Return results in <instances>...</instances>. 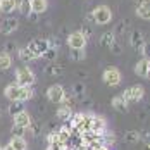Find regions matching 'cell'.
I'll use <instances>...</instances> for the list:
<instances>
[{
    "mask_svg": "<svg viewBox=\"0 0 150 150\" xmlns=\"http://www.w3.org/2000/svg\"><path fill=\"white\" fill-rule=\"evenodd\" d=\"M4 95L11 102H26L33 97V88L17 85V83H11V85H7L4 88Z\"/></svg>",
    "mask_w": 150,
    "mask_h": 150,
    "instance_id": "6da1fadb",
    "label": "cell"
},
{
    "mask_svg": "<svg viewBox=\"0 0 150 150\" xmlns=\"http://www.w3.org/2000/svg\"><path fill=\"white\" fill-rule=\"evenodd\" d=\"M129 45L135 48L138 54H142L143 57H149V45H147V40H145V35L142 30H135L129 35Z\"/></svg>",
    "mask_w": 150,
    "mask_h": 150,
    "instance_id": "7a4b0ae2",
    "label": "cell"
},
{
    "mask_svg": "<svg viewBox=\"0 0 150 150\" xmlns=\"http://www.w3.org/2000/svg\"><path fill=\"white\" fill-rule=\"evenodd\" d=\"M36 81V76L33 73L30 66H19L16 69V83L23 85V86H33Z\"/></svg>",
    "mask_w": 150,
    "mask_h": 150,
    "instance_id": "3957f363",
    "label": "cell"
},
{
    "mask_svg": "<svg viewBox=\"0 0 150 150\" xmlns=\"http://www.w3.org/2000/svg\"><path fill=\"white\" fill-rule=\"evenodd\" d=\"M90 14H91V21H93L95 24H100V26L109 24V23L112 21V11H110L107 5H98V7H95L93 12H90Z\"/></svg>",
    "mask_w": 150,
    "mask_h": 150,
    "instance_id": "277c9868",
    "label": "cell"
},
{
    "mask_svg": "<svg viewBox=\"0 0 150 150\" xmlns=\"http://www.w3.org/2000/svg\"><path fill=\"white\" fill-rule=\"evenodd\" d=\"M26 47H28V50H30L31 54L35 55V59H40V57H43V54L50 48V42L47 38H33Z\"/></svg>",
    "mask_w": 150,
    "mask_h": 150,
    "instance_id": "5b68a950",
    "label": "cell"
},
{
    "mask_svg": "<svg viewBox=\"0 0 150 150\" xmlns=\"http://www.w3.org/2000/svg\"><path fill=\"white\" fill-rule=\"evenodd\" d=\"M121 79H122V74H121L119 69L114 67V66L105 67L104 73H102V81L107 86H117V85H121Z\"/></svg>",
    "mask_w": 150,
    "mask_h": 150,
    "instance_id": "8992f818",
    "label": "cell"
},
{
    "mask_svg": "<svg viewBox=\"0 0 150 150\" xmlns=\"http://www.w3.org/2000/svg\"><path fill=\"white\" fill-rule=\"evenodd\" d=\"M122 98L128 102V104H135V102H140L145 95V88L142 85H133V86H128L126 90L121 93Z\"/></svg>",
    "mask_w": 150,
    "mask_h": 150,
    "instance_id": "52a82bcc",
    "label": "cell"
},
{
    "mask_svg": "<svg viewBox=\"0 0 150 150\" xmlns=\"http://www.w3.org/2000/svg\"><path fill=\"white\" fill-rule=\"evenodd\" d=\"M47 98L54 104H62L66 98V90L62 85H52L47 88Z\"/></svg>",
    "mask_w": 150,
    "mask_h": 150,
    "instance_id": "ba28073f",
    "label": "cell"
},
{
    "mask_svg": "<svg viewBox=\"0 0 150 150\" xmlns=\"http://www.w3.org/2000/svg\"><path fill=\"white\" fill-rule=\"evenodd\" d=\"M19 28V19H16L12 16H5L0 19V33L2 35H11Z\"/></svg>",
    "mask_w": 150,
    "mask_h": 150,
    "instance_id": "9c48e42d",
    "label": "cell"
},
{
    "mask_svg": "<svg viewBox=\"0 0 150 150\" xmlns=\"http://www.w3.org/2000/svg\"><path fill=\"white\" fill-rule=\"evenodd\" d=\"M86 38L83 36V33L78 30V31H73L69 36H67V45L69 48H85L86 47Z\"/></svg>",
    "mask_w": 150,
    "mask_h": 150,
    "instance_id": "30bf717a",
    "label": "cell"
},
{
    "mask_svg": "<svg viewBox=\"0 0 150 150\" xmlns=\"http://www.w3.org/2000/svg\"><path fill=\"white\" fill-rule=\"evenodd\" d=\"M31 124V116L30 112L24 109V110H21L19 114H16L12 116V126H17V128H24V129H28Z\"/></svg>",
    "mask_w": 150,
    "mask_h": 150,
    "instance_id": "8fae6325",
    "label": "cell"
},
{
    "mask_svg": "<svg viewBox=\"0 0 150 150\" xmlns=\"http://www.w3.org/2000/svg\"><path fill=\"white\" fill-rule=\"evenodd\" d=\"M135 73H136V76H140V78H143V79L149 78V74H150V60H149V57H142V59L136 62Z\"/></svg>",
    "mask_w": 150,
    "mask_h": 150,
    "instance_id": "7c38bea8",
    "label": "cell"
},
{
    "mask_svg": "<svg viewBox=\"0 0 150 150\" xmlns=\"http://www.w3.org/2000/svg\"><path fill=\"white\" fill-rule=\"evenodd\" d=\"M43 71H45L47 76H62V73L66 71V66L54 60V62H48V64H47Z\"/></svg>",
    "mask_w": 150,
    "mask_h": 150,
    "instance_id": "4fadbf2b",
    "label": "cell"
},
{
    "mask_svg": "<svg viewBox=\"0 0 150 150\" xmlns=\"http://www.w3.org/2000/svg\"><path fill=\"white\" fill-rule=\"evenodd\" d=\"M30 2V9L31 12L35 14H43L47 9H48V0H28Z\"/></svg>",
    "mask_w": 150,
    "mask_h": 150,
    "instance_id": "5bb4252c",
    "label": "cell"
},
{
    "mask_svg": "<svg viewBox=\"0 0 150 150\" xmlns=\"http://www.w3.org/2000/svg\"><path fill=\"white\" fill-rule=\"evenodd\" d=\"M110 104H112V107H114L117 112H126V110L129 109V104L122 98V95H116V97H112Z\"/></svg>",
    "mask_w": 150,
    "mask_h": 150,
    "instance_id": "9a60e30c",
    "label": "cell"
},
{
    "mask_svg": "<svg viewBox=\"0 0 150 150\" xmlns=\"http://www.w3.org/2000/svg\"><path fill=\"white\" fill-rule=\"evenodd\" d=\"M17 7V0H0V14H12Z\"/></svg>",
    "mask_w": 150,
    "mask_h": 150,
    "instance_id": "2e32d148",
    "label": "cell"
},
{
    "mask_svg": "<svg viewBox=\"0 0 150 150\" xmlns=\"http://www.w3.org/2000/svg\"><path fill=\"white\" fill-rule=\"evenodd\" d=\"M55 116H57L60 121H69L71 119V116H73V109H71V105L60 104V107L57 109V112H55Z\"/></svg>",
    "mask_w": 150,
    "mask_h": 150,
    "instance_id": "e0dca14e",
    "label": "cell"
},
{
    "mask_svg": "<svg viewBox=\"0 0 150 150\" xmlns=\"http://www.w3.org/2000/svg\"><path fill=\"white\" fill-rule=\"evenodd\" d=\"M9 145L14 150H28V142H26L24 136H12Z\"/></svg>",
    "mask_w": 150,
    "mask_h": 150,
    "instance_id": "ac0fdd59",
    "label": "cell"
},
{
    "mask_svg": "<svg viewBox=\"0 0 150 150\" xmlns=\"http://www.w3.org/2000/svg\"><path fill=\"white\" fill-rule=\"evenodd\" d=\"M129 26H131V23L128 21V19H122L121 23H117L116 24V28H114V36L117 38V36H122V35H126L128 31H129Z\"/></svg>",
    "mask_w": 150,
    "mask_h": 150,
    "instance_id": "d6986e66",
    "label": "cell"
},
{
    "mask_svg": "<svg viewBox=\"0 0 150 150\" xmlns=\"http://www.w3.org/2000/svg\"><path fill=\"white\" fill-rule=\"evenodd\" d=\"M136 16L143 21H149L150 19V4H138L136 5Z\"/></svg>",
    "mask_w": 150,
    "mask_h": 150,
    "instance_id": "ffe728a7",
    "label": "cell"
},
{
    "mask_svg": "<svg viewBox=\"0 0 150 150\" xmlns=\"http://www.w3.org/2000/svg\"><path fill=\"white\" fill-rule=\"evenodd\" d=\"M116 40V36H114V33L112 31H105L100 35V40H98V45L104 47V48H109V47L112 45V42Z\"/></svg>",
    "mask_w": 150,
    "mask_h": 150,
    "instance_id": "44dd1931",
    "label": "cell"
},
{
    "mask_svg": "<svg viewBox=\"0 0 150 150\" xmlns=\"http://www.w3.org/2000/svg\"><path fill=\"white\" fill-rule=\"evenodd\" d=\"M12 67V55L7 52H0V71H7Z\"/></svg>",
    "mask_w": 150,
    "mask_h": 150,
    "instance_id": "7402d4cb",
    "label": "cell"
},
{
    "mask_svg": "<svg viewBox=\"0 0 150 150\" xmlns=\"http://www.w3.org/2000/svg\"><path fill=\"white\" fill-rule=\"evenodd\" d=\"M85 57H86L85 48H69V59L73 62H81L85 60Z\"/></svg>",
    "mask_w": 150,
    "mask_h": 150,
    "instance_id": "603a6c76",
    "label": "cell"
},
{
    "mask_svg": "<svg viewBox=\"0 0 150 150\" xmlns=\"http://www.w3.org/2000/svg\"><path fill=\"white\" fill-rule=\"evenodd\" d=\"M140 140H142V135H140V131H136V129H129V131L124 133V142L129 143V145H135Z\"/></svg>",
    "mask_w": 150,
    "mask_h": 150,
    "instance_id": "cb8c5ba5",
    "label": "cell"
},
{
    "mask_svg": "<svg viewBox=\"0 0 150 150\" xmlns=\"http://www.w3.org/2000/svg\"><path fill=\"white\" fill-rule=\"evenodd\" d=\"M19 12L23 16H28L31 12V9H30V2L28 0H17V7H16Z\"/></svg>",
    "mask_w": 150,
    "mask_h": 150,
    "instance_id": "d4e9b609",
    "label": "cell"
},
{
    "mask_svg": "<svg viewBox=\"0 0 150 150\" xmlns=\"http://www.w3.org/2000/svg\"><path fill=\"white\" fill-rule=\"evenodd\" d=\"M19 57H21V60H23V62H31V60H35V55H33L30 50H28V47L19 48Z\"/></svg>",
    "mask_w": 150,
    "mask_h": 150,
    "instance_id": "484cf974",
    "label": "cell"
},
{
    "mask_svg": "<svg viewBox=\"0 0 150 150\" xmlns=\"http://www.w3.org/2000/svg\"><path fill=\"white\" fill-rule=\"evenodd\" d=\"M85 85L83 83H74L73 85V95H74L76 98H83L85 97Z\"/></svg>",
    "mask_w": 150,
    "mask_h": 150,
    "instance_id": "4316f807",
    "label": "cell"
},
{
    "mask_svg": "<svg viewBox=\"0 0 150 150\" xmlns=\"http://www.w3.org/2000/svg\"><path fill=\"white\" fill-rule=\"evenodd\" d=\"M21 110H24V105H23V102H12V104L9 105V114H11V116L19 114Z\"/></svg>",
    "mask_w": 150,
    "mask_h": 150,
    "instance_id": "83f0119b",
    "label": "cell"
},
{
    "mask_svg": "<svg viewBox=\"0 0 150 150\" xmlns=\"http://www.w3.org/2000/svg\"><path fill=\"white\" fill-rule=\"evenodd\" d=\"M109 48H110V52H112L114 55H121V54H122V43H121L117 38L112 42V45L109 47Z\"/></svg>",
    "mask_w": 150,
    "mask_h": 150,
    "instance_id": "f1b7e54d",
    "label": "cell"
},
{
    "mask_svg": "<svg viewBox=\"0 0 150 150\" xmlns=\"http://www.w3.org/2000/svg\"><path fill=\"white\" fill-rule=\"evenodd\" d=\"M55 57H57V48H54V47H50L45 54H43V59L48 60V62H54Z\"/></svg>",
    "mask_w": 150,
    "mask_h": 150,
    "instance_id": "f546056e",
    "label": "cell"
},
{
    "mask_svg": "<svg viewBox=\"0 0 150 150\" xmlns=\"http://www.w3.org/2000/svg\"><path fill=\"white\" fill-rule=\"evenodd\" d=\"M47 142H48V147H50V145H57V143H60L59 133H57V131H50L48 136H47Z\"/></svg>",
    "mask_w": 150,
    "mask_h": 150,
    "instance_id": "4dcf8cb0",
    "label": "cell"
},
{
    "mask_svg": "<svg viewBox=\"0 0 150 150\" xmlns=\"http://www.w3.org/2000/svg\"><path fill=\"white\" fill-rule=\"evenodd\" d=\"M16 47H17V45H16L14 42H7V43L4 45V52H7V54H14Z\"/></svg>",
    "mask_w": 150,
    "mask_h": 150,
    "instance_id": "1f68e13d",
    "label": "cell"
},
{
    "mask_svg": "<svg viewBox=\"0 0 150 150\" xmlns=\"http://www.w3.org/2000/svg\"><path fill=\"white\" fill-rule=\"evenodd\" d=\"M81 33H83V36H85V38H86V40H88V38H90L91 36V28L90 26H86V24H83V26H81Z\"/></svg>",
    "mask_w": 150,
    "mask_h": 150,
    "instance_id": "d6a6232c",
    "label": "cell"
},
{
    "mask_svg": "<svg viewBox=\"0 0 150 150\" xmlns=\"http://www.w3.org/2000/svg\"><path fill=\"white\" fill-rule=\"evenodd\" d=\"M24 128H17V126H12V136H24Z\"/></svg>",
    "mask_w": 150,
    "mask_h": 150,
    "instance_id": "836d02e7",
    "label": "cell"
},
{
    "mask_svg": "<svg viewBox=\"0 0 150 150\" xmlns=\"http://www.w3.org/2000/svg\"><path fill=\"white\" fill-rule=\"evenodd\" d=\"M2 150H14L11 145H5V147H2Z\"/></svg>",
    "mask_w": 150,
    "mask_h": 150,
    "instance_id": "e575fe53",
    "label": "cell"
},
{
    "mask_svg": "<svg viewBox=\"0 0 150 150\" xmlns=\"http://www.w3.org/2000/svg\"><path fill=\"white\" fill-rule=\"evenodd\" d=\"M136 4H149V0H135Z\"/></svg>",
    "mask_w": 150,
    "mask_h": 150,
    "instance_id": "d590c367",
    "label": "cell"
},
{
    "mask_svg": "<svg viewBox=\"0 0 150 150\" xmlns=\"http://www.w3.org/2000/svg\"><path fill=\"white\" fill-rule=\"evenodd\" d=\"M0 150H2V145H0Z\"/></svg>",
    "mask_w": 150,
    "mask_h": 150,
    "instance_id": "8d00e7d4",
    "label": "cell"
},
{
    "mask_svg": "<svg viewBox=\"0 0 150 150\" xmlns=\"http://www.w3.org/2000/svg\"><path fill=\"white\" fill-rule=\"evenodd\" d=\"M0 114H2V110H0Z\"/></svg>",
    "mask_w": 150,
    "mask_h": 150,
    "instance_id": "74e56055",
    "label": "cell"
}]
</instances>
